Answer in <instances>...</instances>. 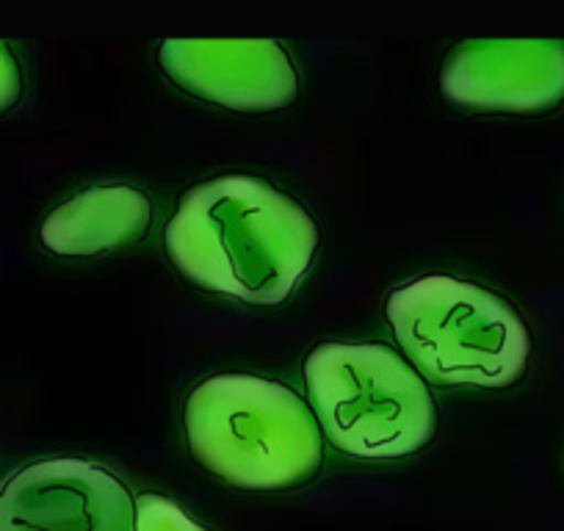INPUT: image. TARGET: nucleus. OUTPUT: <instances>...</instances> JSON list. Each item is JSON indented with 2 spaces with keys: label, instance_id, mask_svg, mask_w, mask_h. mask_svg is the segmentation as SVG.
Returning <instances> with one entry per match:
<instances>
[{
  "label": "nucleus",
  "instance_id": "f257e3e1",
  "mask_svg": "<svg viewBox=\"0 0 564 531\" xmlns=\"http://www.w3.org/2000/svg\"><path fill=\"white\" fill-rule=\"evenodd\" d=\"M177 272L210 294L282 305L318 247L313 216L254 175H221L188 188L164 230Z\"/></svg>",
  "mask_w": 564,
  "mask_h": 531
},
{
  "label": "nucleus",
  "instance_id": "f03ea898",
  "mask_svg": "<svg viewBox=\"0 0 564 531\" xmlns=\"http://www.w3.org/2000/svg\"><path fill=\"white\" fill-rule=\"evenodd\" d=\"M188 448L205 470L243 490H291L318 474L324 432L289 384L219 373L188 395Z\"/></svg>",
  "mask_w": 564,
  "mask_h": 531
},
{
  "label": "nucleus",
  "instance_id": "7ed1b4c3",
  "mask_svg": "<svg viewBox=\"0 0 564 531\" xmlns=\"http://www.w3.org/2000/svg\"><path fill=\"white\" fill-rule=\"evenodd\" d=\"M401 351L435 384L512 388L531 357L518 307L468 280L432 274L401 285L384 302Z\"/></svg>",
  "mask_w": 564,
  "mask_h": 531
},
{
  "label": "nucleus",
  "instance_id": "20e7f679",
  "mask_svg": "<svg viewBox=\"0 0 564 531\" xmlns=\"http://www.w3.org/2000/svg\"><path fill=\"white\" fill-rule=\"evenodd\" d=\"M305 382L322 432L351 457H410L437 432L430 384L384 344L316 346L305 360Z\"/></svg>",
  "mask_w": 564,
  "mask_h": 531
},
{
  "label": "nucleus",
  "instance_id": "39448f33",
  "mask_svg": "<svg viewBox=\"0 0 564 531\" xmlns=\"http://www.w3.org/2000/svg\"><path fill=\"white\" fill-rule=\"evenodd\" d=\"M448 102L479 113L542 117L564 106V40H468L441 69Z\"/></svg>",
  "mask_w": 564,
  "mask_h": 531
},
{
  "label": "nucleus",
  "instance_id": "423d86ee",
  "mask_svg": "<svg viewBox=\"0 0 564 531\" xmlns=\"http://www.w3.org/2000/svg\"><path fill=\"white\" fill-rule=\"evenodd\" d=\"M0 531H135V501L100 465L40 459L0 485Z\"/></svg>",
  "mask_w": 564,
  "mask_h": 531
},
{
  "label": "nucleus",
  "instance_id": "0eeeda50",
  "mask_svg": "<svg viewBox=\"0 0 564 531\" xmlns=\"http://www.w3.org/2000/svg\"><path fill=\"white\" fill-rule=\"evenodd\" d=\"M159 62L186 95L227 111H282L300 95L289 53L271 40H166Z\"/></svg>",
  "mask_w": 564,
  "mask_h": 531
},
{
  "label": "nucleus",
  "instance_id": "6e6552de",
  "mask_svg": "<svg viewBox=\"0 0 564 531\" xmlns=\"http://www.w3.org/2000/svg\"><path fill=\"white\" fill-rule=\"evenodd\" d=\"M153 221V205L133 186H97L75 194L42 221L45 249L62 258H91L139 243Z\"/></svg>",
  "mask_w": 564,
  "mask_h": 531
},
{
  "label": "nucleus",
  "instance_id": "1a4fd4ad",
  "mask_svg": "<svg viewBox=\"0 0 564 531\" xmlns=\"http://www.w3.org/2000/svg\"><path fill=\"white\" fill-rule=\"evenodd\" d=\"M135 531H208L188 518L175 501L155 492L135 498Z\"/></svg>",
  "mask_w": 564,
  "mask_h": 531
},
{
  "label": "nucleus",
  "instance_id": "9d476101",
  "mask_svg": "<svg viewBox=\"0 0 564 531\" xmlns=\"http://www.w3.org/2000/svg\"><path fill=\"white\" fill-rule=\"evenodd\" d=\"M23 97V69L7 42H0V113L14 108Z\"/></svg>",
  "mask_w": 564,
  "mask_h": 531
}]
</instances>
